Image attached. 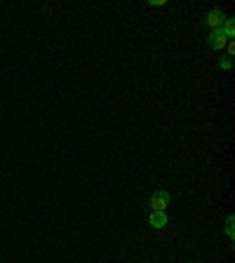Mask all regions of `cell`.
Listing matches in <instances>:
<instances>
[{
	"label": "cell",
	"instance_id": "obj_7",
	"mask_svg": "<svg viewBox=\"0 0 235 263\" xmlns=\"http://www.w3.org/2000/svg\"><path fill=\"white\" fill-rule=\"evenodd\" d=\"M230 66H233V59H230V56H226V59L221 62V68H224V70H228Z\"/></svg>",
	"mask_w": 235,
	"mask_h": 263
},
{
	"label": "cell",
	"instance_id": "obj_3",
	"mask_svg": "<svg viewBox=\"0 0 235 263\" xmlns=\"http://www.w3.org/2000/svg\"><path fill=\"white\" fill-rule=\"evenodd\" d=\"M226 42H228V38L224 36V31H221V28H216V31H212V36H210V47H212V50H216V52H221V50L226 47Z\"/></svg>",
	"mask_w": 235,
	"mask_h": 263
},
{
	"label": "cell",
	"instance_id": "obj_4",
	"mask_svg": "<svg viewBox=\"0 0 235 263\" xmlns=\"http://www.w3.org/2000/svg\"><path fill=\"white\" fill-rule=\"evenodd\" d=\"M148 224L153 226V228H164V226H167V214H164V212H150Z\"/></svg>",
	"mask_w": 235,
	"mask_h": 263
},
{
	"label": "cell",
	"instance_id": "obj_2",
	"mask_svg": "<svg viewBox=\"0 0 235 263\" xmlns=\"http://www.w3.org/2000/svg\"><path fill=\"white\" fill-rule=\"evenodd\" d=\"M224 22H226V14H224L221 10H212L210 14L204 16V24L210 26L212 31H216V28H221V26H224Z\"/></svg>",
	"mask_w": 235,
	"mask_h": 263
},
{
	"label": "cell",
	"instance_id": "obj_5",
	"mask_svg": "<svg viewBox=\"0 0 235 263\" xmlns=\"http://www.w3.org/2000/svg\"><path fill=\"white\" fill-rule=\"evenodd\" d=\"M221 31H224V36H226L228 40L235 38V22L230 19V16H226V22H224V26H221Z\"/></svg>",
	"mask_w": 235,
	"mask_h": 263
},
{
	"label": "cell",
	"instance_id": "obj_1",
	"mask_svg": "<svg viewBox=\"0 0 235 263\" xmlns=\"http://www.w3.org/2000/svg\"><path fill=\"white\" fill-rule=\"evenodd\" d=\"M170 200H172V195L167 193V190H158V193L150 198V209H153V212H164L167 204H170Z\"/></svg>",
	"mask_w": 235,
	"mask_h": 263
},
{
	"label": "cell",
	"instance_id": "obj_6",
	"mask_svg": "<svg viewBox=\"0 0 235 263\" xmlns=\"http://www.w3.org/2000/svg\"><path fill=\"white\" fill-rule=\"evenodd\" d=\"M233 224H235V216H228V218H226V232H228V238H230V242L235 240V228H233Z\"/></svg>",
	"mask_w": 235,
	"mask_h": 263
}]
</instances>
